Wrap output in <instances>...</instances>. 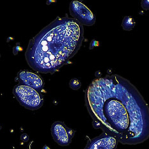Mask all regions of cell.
<instances>
[{
  "label": "cell",
  "mask_w": 149,
  "mask_h": 149,
  "mask_svg": "<svg viewBox=\"0 0 149 149\" xmlns=\"http://www.w3.org/2000/svg\"><path fill=\"white\" fill-rule=\"evenodd\" d=\"M13 94L20 105L29 110H38L43 105L42 95L31 87L18 84L13 89Z\"/></svg>",
  "instance_id": "cell-3"
},
{
  "label": "cell",
  "mask_w": 149,
  "mask_h": 149,
  "mask_svg": "<svg viewBox=\"0 0 149 149\" xmlns=\"http://www.w3.org/2000/svg\"><path fill=\"white\" fill-rule=\"evenodd\" d=\"M69 86L72 90H77L81 87V83L78 79H72L69 82Z\"/></svg>",
  "instance_id": "cell-9"
},
{
  "label": "cell",
  "mask_w": 149,
  "mask_h": 149,
  "mask_svg": "<svg viewBox=\"0 0 149 149\" xmlns=\"http://www.w3.org/2000/svg\"><path fill=\"white\" fill-rule=\"evenodd\" d=\"M69 11L74 20L80 23L81 26H90L95 23V17L93 12L81 1L74 0L69 6Z\"/></svg>",
  "instance_id": "cell-4"
},
{
  "label": "cell",
  "mask_w": 149,
  "mask_h": 149,
  "mask_svg": "<svg viewBox=\"0 0 149 149\" xmlns=\"http://www.w3.org/2000/svg\"><path fill=\"white\" fill-rule=\"evenodd\" d=\"M51 133L54 141L59 146H66L71 143L74 131L70 129L63 122H55L51 127Z\"/></svg>",
  "instance_id": "cell-5"
},
{
  "label": "cell",
  "mask_w": 149,
  "mask_h": 149,
  "mask_svg": "<svg viewBox=\"0 0 149 149\" xmlns=\"http://www.w3.org/2000/svg\"><path fill=\"white\" fill-rule=\"evenodd\" d=\"M84 28L70 17H58L32 38L26 49V61L37 72L53 74L80 49Z\"/></svg>",
  "instance_id": "cell-2"
},
{
  "label": "cell",
  "mask_w": 149,
  "mask_h": 149,
  "mask_svg": "<svg viewBox=\"0 0 149 149\" xmlns=\"http://www.w3.org/2000/svg\"><path fill=\"white\" fill-rule=\"evenodd\" d=\"M117 143L116 138L103 132L99 136L90 140L84 149H116Z\"/></svg>",
  "instance_id": "cell-7"
},
{
  "label": "cell",
  "mask_w": 149,
  "mask_h": 149,
  "mask_svg": "<svg viewBox=\"0 0 149 149\" xmlns=\"http://www.w3.org/2000/svg\"><path fill=\"white\" fill-rule=\"evenodd\" d=\"M16 79L19 84L31 87L38 92L42 91L44 88L43 79L39 75L29 71H20L17 74Z\"/></svg>",
  "instance_id": "cell-6"
},
{
  "label": "cell",
  "mask_w": 149,
  "mask_h": 149,
  "mask_svg": "<svg viewBox=\"0 0 149 149\" xmlns=\"http://www.w3.org/2000/svg\"><path fill=\"white\" fill-rule=\"evenodd\" d=\"M85 106L95 129L124 145H137L149 137V111L138 89L118 74L95 79L85 92Z\"/></svg>",
  "instance_id": "cell-1"
},
{
  "label": "cell",
  "mask_w": 149,
  "mask_h": 149,
  "mask_svg": "<svg viewBox=\"0 0 149 149\" xmlns=\"http://www.w3.org/2000/svg\"><path fill=\"white\" fill-rule=\"evenodd\" d=\"M141 7L143 10H148L149 9V1L148 0H142L141 2Z\"/></svg>",
  "instance_id": "cell-10"
},
{
  "label": "cell",
  "mask_w": 149,
  "mask_h": 149,
  "mask_svg": "<svg viewBox=\"0 0 149 149\" xmlns=\"http://www.w3.org/2000/svg\"><path fill=\"white\" fill-rule=\"evenodd\" d=\"M135 21L134 20L133 17L131 16H126L124 17L123 20H122V26L124 30L125 31H131L135 27Z\"/></svg>",
  "instance_id": "cell-8"
}]
</instances>
